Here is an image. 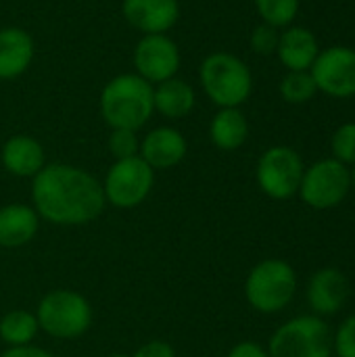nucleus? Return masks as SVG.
Wrapping results in <instances>:
<instances>
[{"instance_id":"1","label":"nucleus","mask_w":355,"mask_h":357,"mask_svg":"<svg viewBox=\"0 0 355 357\" xmlns=\"http://www.w3.org/2000/svg\"><path fill=\"white\" fill-rule=\"evenodd\" d=\"M31 199L36 211L59 226H77L96 220L107 201L94 176L65 163L44 165L33 176Z\"/></svg>"},{"instance_id":"2","label":"nucleus","mask_w":355,"mask_h":357,"mask_svg":"<svg viewBox=\"0 0 355 357\" xmlns=\"http://www.w3.org/2000/svg\"><path fill=\"white\" fill-rule=\"evenodd\" d=\"M98 105L111 130L138 132L155 111L153 84L138 73H119L105 84Z\"/></svg>"},{"instance_id":"3","label":"nucleus","mask_w":355,"mask_h":357,"mask_svg":"<svg viewBox=\"0 0 355 357\" xmlns=\"http://www.w3.org/2000/svg\"><path fill=\"white\" fill-rule=\"evenodd\" d=\"M199 79L207 98L220 109L241 107L253 92L249 65L232 52H211L199 67Z\"/></svg>"},{"instance_id":"4","label":"nucleus","mask_w":355,"mask_h":357,"mask_svg":"<svg viewBox=\"0 0 355 357\" xmlns=\"http://www.w3.org/2000/svg\"><path fill=\"white\" fill-rule=\"evenodd\" d=\"M297 293V274L291 264L282 259H266L257 264L245 282V297L249 305L262 314L282 312Z\"/></svg>"},{"instance_id":"5","label":"nucleus","mask_w":355,"mask_h":357,"mask_svg":"<svg viewBox=\"0 0 355 357\" xmlns=\"http://www.w3.org/2000/svg\"><path fill=\"white\" fill-rule=\"evenodd\" d=\"M270 357H333V331L320 316H297L270 339Z\"/></svg>"},{"instance_id":"6","label":"nucleus","mask_w":355,"mask_h":357,"mask_svg":"<svg viewBox=\"0 0 355 357\" xmlns=\"http://www.w3.org/2000/svg\"><path fill=\"white\" fill-rule=\"evenodd\" d=\"M349 192H352V169L339 163L337 159L328 157L305 167L297 195L308 207L316 211H326L339 207Z\"/></svg>"},{"instance_id":"7","label":"nucleus","mask_w":355,"mask_h":357,"mask_svg":"<svg viewBox=\"0 0 355 357\" xmlns=\"http://www.w3.org/2000/svg\"><path fill=\"white\" fill-rule=\"evenodd\" d=\"M38 326L56 339H75L84 335L92 320L88 301L73 291H52L38 307Z\"/></svg>"},{"instance_id":"8","label":"nucleus","mask_w":355,"mask_h":357,"mask_svg":"<svg viewBox=\"0 0 355 357\" xmlns=\"http://www.w3.org/2000/svg\"><path fill=\"white\" fill-rule=\"evenodd\" d=\"M305 165L291 146H272L257 161V184L276 201H287L299 192Z\"/></svg>"},{"instance_id":"9","label":"nucleus","mask_w":355,"mask_h":357,"mask_svg":"<svg viewBox=\"0 0 355 357\" xmlns=\"http://www.w3.org/2000/svg\"><path fill=\"white\" fill-rule=\"evenodd\" d=\"M153 172L155 169L140 155L115 161L105 178V199L121 209L140 205L153 190Z\"/></svg>"},{"instance_id":"10","label":"nucleus","mask_w":355,"mask_h":357,"mask_svg":"<svg viewBox=\"0 0 355 357\" xmlns=\"http://www.w3.org/2000/svg\"><path fill=\"white\" fill-rule=\"evenodd\" d=\"M134 67L142 79L157 86L169 77H176L180 69V48L167 33H146L142 36L132 54Z\"/></svg>"},{"instance_id":"11","label":"nucleus","mask_w":355,"mask_h":357,"mask_svg":"<svg viewBox=\"0 0 355 357\" xmlns=\"http://www.w3.org/2000/svg\"><path fill=\"white\" fill-rule=\"evenodd\" d=\"M316 88L333 98L355 96V50L349 46H331L318 54L310 69Z\"/></svg>"},{"instance_id":"12","label":"nucleus","mask_w":355,"mask_h":357,"mask_svg":"<svg viewBox=\"0 0 355 357\" xmlns=\"http://www.w3.org/2000/svg\"><path fill=\"white\" fill-rule=\"evenodd\" d=\"M352 293L347 276L339 268H320L308 282V303L314 316H335L343 310Z\"/></svg>"},{"instance_id":"13","label":"nucleus","mask_w":355,"mask_h":357,"mask_svg":"<svg viewBox=\"0 0 355 357\" xmlns=\"http://www.w3.org/2000/svg\"><path fill=\"white\" fill-rule=\"evenodd\" d=\"M123 19L142 36L167 33L180 19L178 0H121Z\"/></svg>"},{"instance_id":"14","label":"nucleus","mask_w":355,"mask_h":357,"mask_svg":"<svg viewBox=\"0 0 355 357\" xmlns=\"http://www.w3.org/2000/svg\"><path fill=\"white\" fill-rule=\"evenodd\" d=\"M36 56V44L29 31L23 27L0 29V79H15L23 75Z\"/></svg>"},{"instance_id":"15","label":"nucleus","mask_w":355,"mask_h":357,"mask_svg":"<svg viewBox=\"0 0 355 357\" xmlns=\"http://www.w3.org/2000/svg\"><path fill=\"white\" fill-rule=\"evenodd\" d=\"M186 138L182 132L169 126L151 130L140 142V157L153 169H167L178 165L186 157Z\"/></svg>"},{"instance_id":"16","label":"nucleus","mask_w":355,"mask_h":357,"mask_svg":"<svg viewBox=\"0 0 355 357\" xmlns=\"http://www.w3.org/2000/svg\"><path fill=\"white\" fill-rule=\"evenodd\" d=\"M276 54L289 71H310L320 54V46L308 27L289 25L278 38Z\"/></svg>"},{"instance_id":"17","label":"nucleus","mask_w":355,"mask_h":357,"mask_svg":"<svg viewBox=\"0 0 355 357\" xmlns=\"http://www.w3.org/2000/svg\"><path fill=\"white\" fill-rule=\"evenodd\" d=\"M46 161L42 144L31 136H10L2 146V165L19 178H33Z\"/></svg>"},{"instance_id":"18","label":"nucleus","mask_w":355,"mask_h":357,"mask_svg":"<svg viewBox=\"0 0 355 357\" xmlns=\"http://www.w3.org/2000/svg\"><path fill=\"white\" fill-rule=\"evenodd\" d=\"M195 102H197L195 88L186 79H180L178 75L153 86L155 111L161 113L165 119H182L190 115Z\"/></svg>"},{"instance_id":"19","label":"nucleus","mask_w":355,"mask_h":357,"mask_svg":"<svg viewBox=\"0 0 355 357\" xmlns=\"http://www.w3.org/2000/svg\"><path fill=\"white\" fill-rule=\"evenodd\" d=\"M38 232V213L27 205H6L0 209V247L27 245Z\"/></svg>"},{"instance_id":"20","label":"nucleus","mask_w":355,"mask_h":357,"mask_svg":"<svg viewBox=\"0 0 355 357\" xmlns=\"http://www.w3.org/2000/svg\"><path fill=\"white\" fill-rule=\"evenodd\" d=\"M249 136V121L239 107L220 109L209 126L211 142L222 151H236Z\"/></svg>"},{"instance_id":"21","label":"nucleus","mask_w":355,"mask_h":357,"mask_svg":"<svg viewBox=\"0 0 355 357\" xmlns=\"http://www.w3.org/2000/svg\"><path fill=\"white\" fill-rule=\"evenodd\" d=\"M38 320L36 316H31L29 312L17 310V312H8L2 320H0V337L4 343H8L10 347H23L29 345V341L36 337L38 333Z\"/></svg>"},{"instance_id":"22","label":"nucleus","mask_w":355,"mask_h":357,"mask_svg":"<svg viewBox=\"0 0 355 357\" xmlns=\"http://www.w3.org/2000/svg\"><path fill=\"white\" fill-rule=\"evenodd\" d=\"M253 4L262 17V23L276 29L289 27L299 13V0H253Z\"/></svg>"},{"instance_id":"23","label":"nucleus","mask_w":355,"mask_h":357,"mask_svg":"<svg viewBox=\"0 0 355 357\" xmlns=\"http://www.w3.org/2000/svg\"><path fill=\"white\" fill-rule=\"evenodd\" d=\"M318 88L310 71H289L280 82V96L291 105H303L316 96Z\"/></svg>"},{"instance_id":"24","label":"nucleus","mask_w":355,"mask_h":357,"mask_svg":"<svg viewBox=\"0 0 355 357\" xmlns=\"http://www.w3.org/2000/svg\"><path fill=\"white\" fill-rule=\"evenodd\" d=\"M333 159L343 165H355V121H347L339 126L331 140Z\"/></svg>"},{"instance_id":"25","label":"nucleus","mask_w":355,"mask_h":357,"mask_svg":"<svg viewBox=\"0 0 355 357\" xmlns=\"http://www.w3.org/2000/svg\"><path fill=\"white\" fill-rule=\"evenodd\" d=\"M109 151L115 161L130 159L140 153V140L134 130H113L109 136Z\"/></svg>"},{"instance_id":"26","label":"nucleus","mask_w":355,"mask_h":357,"mask_svg":"<svg viewBox=\"0 0 355 357\" xmlns=\"http://www.w3.org/2000/svg\"><path fill=\"white\" fill-rule=\"evenodd\" d=\"M333 354L337 357H355V314L347 316L337 333H333Z\"/></svg>"},{"instance_id":"27","label":"nucleus","mask_w":355,"mask_h":357,"mask_svg":"<svg viewBox=\"0 0 355 357\" xmlns=\"http://www.w3.org/2000/svg\"><path fill=\"white\" fill-rule=\"evenodd\" d=\"M278 29L268 25V23H259L253 33H251V48L257 52V54H274L276 48H278Z\"/></svg>"},{"instance_id":"28","label":"nucleus","mask_w":355,"mask_h":357,"mask_svg":"<svg viewBox=\"0 0 355 357\" xmlns=\"http://www.w3.org/2000/svg\"><path fill=\"white\" fill-rule=\"evenodd\" d=\"M134 357H176V354L165 341H151V343L142 345L134 354Z\"/></svg>"},{"instance_id":"29","label":"nucleus","mask_w":355,"mask_h":357,"mask_svg":"<svg viewBox=\"0 0 355 357\" xmlns=\"http://www.w3.org/2000/svg\"><path fill=\"white\" fill-rule=\"evenodd\" d=\"M228 357H270L268 351L253 343V341H245V343H239L236 347H232V351L228 354Z\"/></svg>"},{"instance_id":"30","label":"nucleus","mask_w":355,"mask_h":357,"mask_svg":"<svg viewBox=\"0 0 355 357\" xmlns=\"http://www.w3.org/2000/svg\"><path fill=\"white\" fill-rule=\"evenodd\" d=\"M0 357H52L48 351L40 349V347H31V345H23V347H10L8 351H4Z\"/></svg>"},{"instance_id":"31","label":"nucleus","mask_w":355,"mask_h":357,"mask_svg":"<svg viewBox=\"0 0 355 357\" xmlns=\"http://www.w3.org/2000/svg\"><path fill=\"white\" fill-rule=\"evenodd\" d=\"M352 190L355 192V165H354V169H352Z\"/></svg>"},{"instance_id":"32","label":"nucleus","mask_w":355,"mask_h":357,"mask_svg":"<svg viewBox=\"0 0 355 357\" xmlns=\"http://www.w3.org/2000/svg\"><path fill=\"white\" fill-rule=\"evenodd\" d=\"M113 357H126V356H113Z\"/></svg>"}]
</instances>
